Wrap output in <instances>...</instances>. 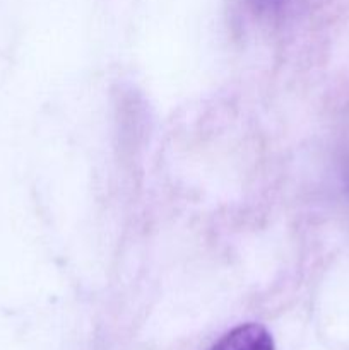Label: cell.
<instances>
[{
	"instance_id": "cell-1",
	"label": "cell",
	"mask_w": 349,
	"mask_h": 350,
	"mask_svg": "<svg viewBox=\"0 0 349 350\" xmlns=\"http://www.w3.org/2000/svg\"><path fill=\"white\" fill-rule=\"evenodd\" d=\"M209 350H276V345L263 325L245 323L222 335Z\"/></svg>"
},
{
	"instance_id": "cell-2",
	"label": "cell",
	"mask_w": 349,
	"mask_h": 350,
	"mask_svg": "<svg viewBox=\"0 0 349 350\" xmlns=\"http://www.w3.org/2000/svg\"><path fill=\"white\" fill-rule=\"evenodd\" d=\"M289 0H248L252 9L259 14H277L287 5Z\"/></svg>"
}]
</instances>
